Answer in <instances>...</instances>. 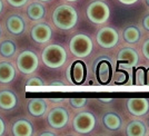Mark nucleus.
<instances>
[{"label":"nucleus","instance_id":"nucleus-18","mask_svg":"<svg viewBox=\"0 0 149 136\" xmlns=\"http://www.w3.org/2000/svg\"><path fill=\"white\" fill-rule=\"evenodd\" d=\"M46 109H47V103H46L45 99L35 98L31 99L30 102L28 103V111L35 117L42 116Z\"/></svg>","mask_w":149,"mask_h":136},{"label":"nucleus","instance_id":"nucleus-32","mask_svg":"<svg viewBox=\"0 0 149 136\" xmlns=\"http://www.w3.org/2000/svg\"><path fill=\"white\" fill-rule=\"evenodd\" d=\"M3 133H5V123L2 118H0V135H2Z\"/></svg>","mask_w":149,"mask_h":136},{"label":"nucleus","instance_id":"nucleus-17","mask_svg":"<svg viewBox=\"0 0 149 136\" xmlns=\"http://www.w3.org/2000/svg\"><path fill=\"white\" fill-rule=\"evenodd\" d=\"M15 76H16V70L13 64L8 62H0V83L8 84L13 81Z\"/></svg>","mask_w":149,"mask_h":136},{"label":"nucleus","instance_id":"nucleus-21","mask_svg":"<svg viewBox=\"0 0 149 136\" xmlns=\"http://www.w3.org/2000/svg\"><path fill=\"white\" fill-rule=\"evenodd\" d=\"M126 134L129 136H143L146 134V126L140 121H132L128 124Z\"/></svg>","mask_w":149,"mask_h":136},{"label":"nucleus","instance_id":"nucleus-20","mask_svg":"<svg viewBox=\"0 0 149 136\" xmlns=\"http://www.w3.org/2000/svg\"><path fill=\"white\" fill-rule=\"evenodd\" d=\"M102 123L106 128L110 130H117L121 126V118L115 113H107L102 117Z\"/></svg>","mask_w":149,"mask_h":136},{"label":"nucleus","instance_id":"nucleus-40","mask_svg":"<svg viewBox=\"0 0 149 136\" xmlns=\"http://www.w3.org/2000/svg\"><path fill=\"white\" fill-rule=\"evenodd\" d=\"M146 4L148 5V7H149V0H146Z\"/></svg>","mask_w":149,"mask_h":136},{"label":"nucleus","instance_id":"nucleus-13","mask_svg":"<svg viewBox=\"0 0 149 136\" xmlns=\"http://www.w3.org/2000/svg\"><path fill=\"white\" fill-rule=\"evenodd\" d=\"M127 107L130 114L135 116H143L149 111V102L146 98H129Z\"/></svg>","mask_w":149,"mask_h":136},{"label":"nucleus","instance_id":"nucleus-24","mask_svg":"<svg viewBox=\"0 0 149 136\" xmlns=\"http://www.w3.org/2000/svg\"><path fill=\"white\" fill-rule=\"evenodd\" d=\"M146 68L145 67H137L134 69V84L138 86H143L145 85L146 81Z\"/></svg>","mask_w":149,"mask_h":136},{"label":"nucleus","instance_id":"nucleus-3","mask_svg":"<svg viewBox=\"0 0 149 136\" xmlns=\"http://www.w3.org/2000/svg\"><path fill=\"white\" fill-rule=\"evenodd\" d=\"M69 48L72 55L79 58H84L90 55V53L93 51V45L90 37H88L87 35L78 34L71 38L69 43Z\"/></svg>","mask_w":149,"mask_h":136},{"label":"nucleus","instance_id":"nucleus-4","mask_svg":"<svg viewBox=\"0 0 149 136\" xmlns=\"http://www.w3.org/2000/svg\"><path fill=\"white\" fill-rule=\"evenodd\" d=\"M87 17L93 24H104L110 17V9L104 1H93L87 7Z\"/></svg>","mask_w":149,"mask_h":136},{"label":"nucleus","instance_id":"nucleus-35","mask_svg":"<svg viewBox=\"0 0 149 136\" xmlns=\"http://www.w3.org/2000/svg\"><path fill=\"white\" fill-rule=\"evenodd\" d=\"M41 135H48V136H54L55 135V133H49V132H45V133H42Z\"/></svg>","mask_w":149,"mask_h":136},{"label":"nucleus","instance_id":"nucleus-2","mask_svg":"<svg viewBox=\"0 0 149 136\" xmlns=\"http://www.w3.org/2000/svg\"><path fill=\"white\" fill-rule=\"evenodd\" d=\"M42 62L49 68H59L67 60V53L60 45H49L42 51Z\"/></svg>","mask_w":149,"mask_h":136},{"label":"nucleus","instance_id":"nucleus-28","mask_svg":"<svg viewBox=\"0 0 149 136\" xmlns=\"http://www.w3.org/2000/svg\"><path fill=\"white\" fill-rule=\"evenodd\" d=\"M7 1L9 2V5H11L13 7H16V8L25 6L26 4L28 2V0H7Z\"/></svg>","mask_w":149,"mask_h":136},{"label":"nucleus","instance_id":"nucleus-12","mask_svg":"<svg viewBox=\"0 0 149 136\" xmlns=\"http://www.w3.org/2000/svg\"><path fill=\"white\" fill-rule=\"evenodd\" d=\"M31 38L39 43H45L49 41L52 37V30L47 24H37L31 29Z\"/></svg>","mask_w":149,"mask_h":136},{"label":"nucleus","instance_id":"nucleus-7","mask_svg":"<svg viewBox=\"0 0 149 136\" xmlns=\"http://www.w3.org/2000/svg\"><path fill=\"white\" fill-rule=\"evenodd\" d=\"M96 39H97V43H98L100 47H102V48H112L119 41L118 31L111 28V27H104V28H101L98 31Z\"/></svg>","mask_w":149,"mask_h":136},{"label":"nucleus","instance_id":"nucleus-22","mask_svg":"<svg viewBox=\"0 0 149 136\" xmlns=\"http://www.w3.org/2000/svg\"><path fill=\"white\" fill-rule=\"evenodd\" d=\"M17 51V45L15 43V41L7 39L3 40L0 43V55L5 58H10L13 57Z\"/></svg>","mask_w":149,"mask_h":136},{"label":"nucleus","instance_id":"nucleus-23","mask_svg":"<svg viewBox=\"0 0 149 136\" xmlns=\"http://www.w3.org/2000/svg\"><path fill=\"white\" fill-rule=\"evenodd\" d=\"M141 37L140 30L135 26H129L124 30V39L129 43H136Z\"/></svg>","mask_w":149,"mask_h":136},{"label":"nucleus","instance_id":"nucleus-19","mask_svg":"<svg viewBox=\"0 0 149 136\" xmlns=\"http://www.w3.org/2000/svg\"><path fill=\"white\" fill-rule=\"evenodd\" d=\"M27 15L28 17L33 20V21H38L40 19H42L46 15V8L40 2H32L28 6L27 9Z\"/></svg>","mask_w":149,"mask_h":136},{"label":"nucleus","instance_id":"nucleus-42","mask_svg":"<svg viewBox=\"0 0 149 136\" xmlns=\"http://www.w3.org/2000/svg\"><path fill=\"white\" fill-rule=\"evenodd\" d=\"M148 125H149V121H148Z\"/></svg>","mask_w":149,"mask_h":136},{"label":"nucleus","instance_id":"nucleus-9","mask_svg":"<svg viewBox=\"0 0 149 136\" xmlns=\"http://www.w3.org/2000/svg\"><path fill=\"white\" fill-rule=\"evenodd\" d=\"M139 62V57L135 49L126 47L119 51L118 57H117V65L118 67L123 68H132L137 66V64Z\"/></svg>","mask_w":149,"mask_h":136},{"label":"nucleus","instance_id":"nucleus-25","mask_svg":"<svg viewBox=\"0 0 149 136\" xmlns=\"http://www.w3.org/2000/svg\"><path fill=\"white\" fill-rule=\"evenodd\" d=\"M128 81H129V75L126 70L118 69L113 74V81L116 85H125L128 83Z\"/></svg>","mask_w":149,"mask_h":136},{"label":"nucleus","instance_id":"nucleus-33","mask_svg":"<svg viewBox=\"0 0 149 136\" xmlns=\"http://www.w3.org/2000/svg\"><path fill=\"white\" fill-rule=\"evenodd\" d=\"M145 78H146L145 85H149V68L146 69V76H145Z\"/></svg>","mask_w":149,"mask_h":136},{"label":"nucleus","instance_id":"nucleus-38","mask_svg":"<svg viewBox=\"0 0 149 136\" xmlns=\"http://www.w3.org/2000/svg\"><path fill=\"white\" fill-rule=\"evenodd\" d=\"M39 1H42V2H46V1H50V0H39Z\"/></svg>","mask_w":149,"mask_h":136},{"label":"nucleus","instance_id":"nucleus-29","mask_svg":"<svg viewBox=\"0 0 149 136\" xmlns=\"http://www.w3.org/2000/svg\"><path fill=\"white\" fill-rule=\"evenodd\" d=\"M143 56H145V57L149 60V39L148 40H146V43H143Z\"/></svg>","mask_w":149,"mask_h":136},{"label":"nucleus","instance_id":"nucleus-6","mask_svg":"<svg viewBox=\"0 0 149 136\" xmlns=\"http://www.w3.org/2000/svg\"><path fill=\"white\" fill-rule=\"evenodd\" d=\"M96 126V117L93 113L89 111H81L77 114L74 119V128L79 134H87L90 133Z\"/></svg>","mask_w":149,"mask_h":136},{"label":"nucleus","instance_id":"nucleus-30","mask_svg":"<svg viewBox=\"0 0 149 136\" xmlns=\"http://www.w3.org/2000/svg\"><path fill=\"white\" fill-rule=\"evenodd\" d=\"M143 28H145L146 30L149 31V15H147V16L143 18Z\"/></svg>","mask_w":149,"mask_h":136},{"label":"nucleus","instance_id":"nucleus-14","mask_svg":"<svg viewBox=\"0 0 149 136\" xmlns=\"http://www.w3.org/2000/svg\"><path fill=\"white\" fill-rule=\"evenodd\" d=\"M6 27L13 35H21L26 30V21L19 15H11L7 18Z\"/></svg>","mask_w":149,"mask_h":136},{"label":"nucleus","instance_id":"nucleus-31","mask_svg":"<svg viewBox=\"0 0 149 136\" xmlns=\"http://www.w3.org/2000/svg\"><path fill=\"white\" fill-rule=\"evenodd\" d=\"M123 5H126V6H129V5H134L135 2H137L138 0H119Z\"/></svg>","mask_w":149,"mask_h":136},{"label":"nucleus","instance_id":"nucleus-41","mask_svg":"<svg viewBox=\"0 0 149 136\" xmlns=\"http://www.w3.org/2000/svg\"><path fill=\"white\" fill-rule=\"evenodd\" d=\"M0 35H1V29H0Z\"/></svg>","mask_w":149,"mask_h":136},{"label":"nucleus","instance_id":"nucleus-36","mask_svg":"<svg viewBox=\"0 0 149 136\" xmlns=\"http://www.w3.org/2000/svg\"><path fill=\"white\" fill-rule=\"evenodd\" d=\"M101 100H102V102H105V103H109V102H111V98H101Z\"/></svg>","mask_w":149,"mask_h":136},{"label":"nucleus","instance_id":"nucleus-34","mask_svg":"<svg viewBox=\"0 0 149 136\" xmlns=\"http://www.w3.org/2000/svg\"><path fill=\"white\" fill-rule=\"evenodd\" d=\"M51 85H52V86H62L63 83H62V81H52Z\"/></svg>","mask_w":149,"mask_h":136},{"label":"nucleus","instance_id":"nucleus-16","mask_svg":"<svg viewBox=\"0 0 149 136\" xmlns=\"http://www.w3.org/2000/svg\"><path fill=\"white\" fill-rule=\"evenodd\" d=\"M32 125L26 119H18L13 126V134L16 136H30L32 135Z\"/></svg>","mask_w":149,"mask_h":136},{"label":"nucleus","instance_id":"nucleus-1","mask_svg":"<svg viewBox=\"0 0 149 136\" xmlns=\"http://www.w3.org/2000/svg\"><path fill=\"white\" fill-rule=\"evenodd\" d=\"M52 21L61 30H69L74 28L78 21V13L74 7L69 5L58 6L52 13Z\"/></svg>","mask_w":149,"mask_h":136},{"label":"nucleus","instance_id":"nucleus-11","mask_svg":"<svg viewBox=\"0 0 149 136\" xmlns=\"http://www.w3.org/2000/svg\"><path fill=\"white\" fill-rule=\"evenodd\" d=\"M96 77L101 85H107L111 81L112 67L111 64L107 59H101L96 66Z\"/></svg>","mask_w":149,"mask_h":136},{"label":"nucleus","instance_id":"nucleus-5","mask_svg":"<svg viewBox=\"0 0 149 136\" xmlns=\"http://www.w3.org/2000/svg\"><path fill=\"white\" fill-rule=\"evenodd\" d=\"M38 65H39L38 56L31 50L22 51L17 58V66L22 74L29 75L35 73L37 70Z\"/></svg>","mask_w":149,"mask_h":136},{"label":"nucleus","instance_id":"nucleus-26","mask_svg":"<svg viewBox=\"0 0 149 136\" xmlns=\"http://www.w3.org/2000/svg\"><path fill=\"white\" fill-rule=\"evenodd\" d=\"M87 104L86 98H71L70 99V105L74 108H81Z\"/></svg>","mask_w":149,"mask_h":136},{"label":"nucleus","instance_id":"nucleus-39","mask_svg":"<svg viewBox=\"0 0 149 136\" xmlns=\"http://www.w3.org/2000/svg\"><path fill=\"white\" fill-rule=\"evenodd\" d=\"M67 1H70V2H74V1H77V0H67Z\"/></svg>","mask_w":149,"mask_h":136},{"label":"nucleus","instance_id":"nucleus-15","mask_svg":"<svg viewBox=\"0 0 149 136\" xmlns=\"http://www.w3.org/2000/svg\"><path fill=\"white\" fill-rule=\"evenodd\" d=\"M17 105V96L10 90L0 92V108L3 111H10Z\"/></svg>","mask_w":149,"mask_h":136},{"label":"nucleus","instance_id":"nucleus-8","mask_svg":"<svg viewBox=\"0 0 149 136\" xmlns=\"http://www.w3.org/2000/svg\"><path fill=\"white\" fill-rule=\"evenodd\" d=\"M87 76V67L86 64L81 60L74 62L68 69L69 81L74 83V85H81L86 79Z\"/></svg>","mask_w":149,"mask_h":136},{"label":"nucleus","instance_id":"nucleus-37","mask_svg":"<svg viewBox=\"0 0 149 136\" xmlns=\"http://www.w3.org/2000/svg\"><path fill=\"white\" fill-rule=\"evenodd\" d=\"M2 8H3V2H2V0H0V13H1Z\"/></svg>","mask_w":149,"mask_h":136},{"label":"nucleus","instance_id":"nucleus-10","mask_svg":"<svg viewBox=\"0 0 149 136\" xmlns=\"http://www.w3.org/2000/svg\"><path fill=\"white\" fill-rule=\"evenodd\" d=\"M69 114L63 107H55L48 114V123L54 128H62L68 123Z\"/></svg>","mask_w":149,"mask_h":136},{"label":"nucleus","instance_id":"nucleus-27","mask_svg":"<svg viewBox=\"0 0 149 136\" xmlns=\"http://www.w3.org/2000/svg\"><path fill=\"white\" fill-rule=\"evenodd\" d=\"M45 85V81L40 77H31L27 81V86H42Z\"/></svg>","mask_w":149,"mask_h":136}]
</instances>
